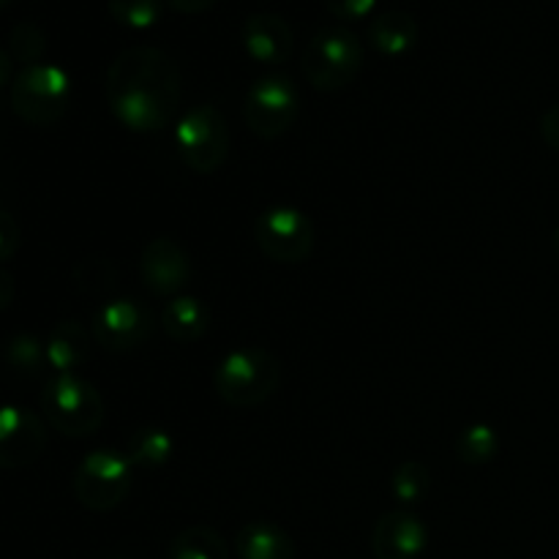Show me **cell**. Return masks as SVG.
<instances>
[{
  "instance_id": "23",
  "label": "cell",
  "mask_w": 559,
  "mask_h": 559,
  "mask_svg": "<svg viewBox=\"0 0 559 559\" xmlns=\"http://www.w3.org/2000/svg\"><path fill=\"white\" fill-rule=\"evenodd\" d=\"M3 358L5 366H9L14 374L38 377V371L47 366V349H44V344L38 342L36 336L22 333V336H14L11 342H5Z\"/></svg>"
},
{
  "instance_id": "29",
  "label": "cell",
  "mask_w": 559,
  "mask_h": 559,
  "mask_svg": "<svg viewBox=\"0 0 559 559\" xmlns=\"http://www.w3.org/2000/svg\"><path fill=\"white\" fill-rule=\"evenodd\" d=\"M540 136H544V142L551 151L559 153V102L551 104L544 112V118H540Z\"/></svg>"
},
{
  "instance_id": "22",
  "label": "cell",
  "mask_w": 559,
  "mask_h": 559,
  "mask_svg": "<svg viewBox=\"0 0 559 559\" xmlns=\"http://www.w3.org/2000/svg\"><path fill=\"white\" fill-rule=\"evenodd\" d=\"M429 489H431L429 467L415 462V459L399 464L396 473L391 475V491L393 497H396L399 506H418V502H424V497L429 495Z\"/></svg>"
},
{
  "instance_id": "30",
  "label": "cell",
  "mask_w": 559,
  "mask_h": 559,
  "mask_svg": "<svg viewBox=\"0 0 559 559\" xmlns=\"http://www.w3.org/2000/svg\"><path fill=\"white\" fill-rule=\"evenodd\" d=\"M14 298H16L14 276H11L9 271H3V267H0V311L9 309V306L14 304Z\"/></svg>"
},
{
  "instance_id": "14",
  "label": "cell",
  "mask_w": 559,
  "mask_h": 559,
  "mask_svg": "<svg viewBox=\"0 0 559 559\" xmlns=\"http://www.w3.org/2000/svg\"><path fill=\"white\" fill-rule=\"evenodd\" d=\"M243 47L251 60L262 66L287 63L295 49V36L289 22L273 11H257L243 22Z\"/></svg>"
},
{
  "instance_id": "25",
  "label": "cell",
  "mask_w": 559,
  "mask_h": 559,
  "mask_svg": "<svg viewBox=\"0 0 559 559\" xmlns=\"http://www.w3.org/2000/svg\"><path fill=\"white\" fill-rule=\"evenodd\" d=\"M47 49V36L36 22H16L9 36L11 60H20L22 69L33 63H41V55Z\"/></svg>"
},
{
  "instance_id": "21",
  "label": "cell",
  "mask_w": 559,
  "mask_h": 559,
  "mask_svg": "<svg viewBox=\"0 0 559 559\" xmlns=\"http://www.w3.org/2000/svg\"><path fill=\"white\" fill-rule=\"evenodd\" d=\"M497 451H500V435L495 426L489 424H473L462 431L456 440V456L459 462L469 464V467H480V464L495 462Z\"/></svg>"
},
{
  "instance_id": "2",
  "label": "cell",
  "mask_w": 559,
  "mask_h": 559,
  "mask_svg": "<svg viewBox=\"0 0 559 559\" xmlns=\"http://www.w3.org/2000/svg\"><path fill=\"white\" fill-rule=\"evenodd\" d=\"M282 382V364L262 347H243L229 353L213 374V388L229 407L249 409L267 402Z\"/></svg>"
},
{
  "instance_id": "27",
  "label": "cell",
  "mask_w": 559,
  "mask_h": 559,
  "mask_svg": "<svg viewBox=\"0 0 559 559\" xmlns=\"http://www.w3.org/2000/svg\"><path fill=\"white\" fill-rule=\"evenodd\" d=\"M20 243H22L20 224H16V218L11 216L9 211L0 207V262H9L11 257L20 251Z\"/></svg>"
},
{
  "instance_id": "8",
  "label": "cell",
  "mask_w": 559,
  "mask_h": 559,
  "mask_svg": "<svg viewBox=\"0 0 559 559\" xmlns=\"http://www.w3.org/2000/svg\"><path fill=\"white\" fill-rule=\"evenodd\" d=\"M300 98L293 80L284 74H265L249 87L243 98V120L260 140H278L295 126Z\"/></svg>"
},
{
  "instance_id": "32",
  "label": "cell",
  "mask_w": 559,
  "mask_h": 559,
  "mask_svg": "<svg viewBox=\"0 0 559 559\" xmlns=\"http://www.w3.org/2000/svg\"><path fill=\"white\" fill-rule=\"evenodd\" d=\"M11 80V55L5 49H0V87H5Z\"/></svg>"
},
{
  "instance_id": "33",
  "label": "cell",
  "mask_w": 559,
  "mask_h": 559,
  "mask_svg": "<svg viewBox=\"0 0 559 559\" xmlns=\"http://www.w3.org/2000/svg\"><path fill=\"white\" fill-rule=\"evenodd\" d=\"M551 249H555V254H557V260H559V227L555 229V233H551Z\"/></svg>"
},
{
  "instance_id": "1",
  "label": "cell",
  "mask_w": 559,
  "mask_h": 559,
  "mask_svg": "<svg viewBox=\"0 0 559 559\" xmlns=\"http://www.w3.org/2000/svg\"><path fill=\"white\" fill-rule=\"evenodd\" d=\"M183 96L178 63L164 49L136 44L123 49L107 71V104L120 126L156 134L173 123Z\"/></svg>"
},
{
  "instance_id": "16",
  "label": "cell",
  "mask_w": 559,
  "mask_h": 559,
  "mask_svg": "<svg viewBox=\"0 0 559 559\" xmlns=\"http://www.w3.org/2000/svg\"><path fill=\"white\" fill-rule=\"evenodd\" d=\"M211 309L205 300L194 298V295H178L169 300L162 311V328L173 342L191 344L200 342L211 328Z\"/></svg>"
},
{
  "instance_id": "7",
  "label": "cell",
  "mask_w": 559,
  "mask_h": 559,
  "mask_svg": "<svg viewBox=\"0 0 559 559\" xmlns=\"http://www.w3.org/2000/svg\"><path fill=\"white\" fill-rule=\"evenodd\" d=\"M131 491V462L126 453L98 448L91 451L74 473V495L93 513L115 511Z\"/></svg>"
},
{
  "instance_id": "31",
  "label": "cell",
  "mask_w": 559,
  "mask_h": 559,
  "mask_svg": "<svg viewBox=\"0 0 559 559\" xmlns=\"http://www.w3.org/2000/svg\"><path fill=\"white\" fill-rule=\"evenodd\" d=\"M167 3L180 14H202V11L213 9L218 0H167Z\"/></svg>"
},
{
  "instance_id": "24",
  "label": "cell",
  "mask_w": 559,
  "mask_h": 559,
  "mask_svg": "<svg viewBox=\"0 0 559 559\" xmlns=\"http://www.w3.org/2000/svg\"><path fill=\"white\" fill-rule=\"evenodd\" d=\"M107 9L118 25L129 31H147L162 20V0H107Z\"/></svg>"
},
{
  "instance_id": "9",
  "label": "cell",
  "mask_w": 559,
  "mask_h": 559,
  "mask_svg": "<svg viewBox=\"0 0 559 559\" xmlns=\"http://www.w3.org/2000/svg\"><path fill=\"white\" fill-rule=\"evenodd\" d=\"M254 238L262 254L282 265L306 262L314 251V224L304 211L293 205L267 207L257 216Z\"/></svg>"
},
{
  "instance_id": "20",
  "label": "cell",
  "mask_w": 559,
  "mask_h": 559,
  "mask_svg": "<svg viewBox=\"0 0 559 559\" xmlns=\"http://www.w3.org/2000/svg\"><path fill=\"white\" fill-rule=\"evenodd\" d=\"M169 559H229V546L207 524L180 530L169 544Z\"/></svg>"
},
{
  "instance_id": "5",
  "label": "cell",
  "mask_w": 559,
  "mask_h": 559,
  "mask_svg": "<svg viewBox=\"0 0 559 559\" xmlns=\"http://www.w3.org/2000/svg\"><path fill=\"white\" fill-rule=\"evenodd\" d=\"M300 69L317 91H342L364 69V44L347 27H325L309 41Z\"/></svg>"
},
{
  "instance_id": "13",
  "label": "cell",
  "mask_w": 559,
  "mask_h": 559,
  "mask_svg": "<svg viewBox=\"0 0 559 559\" xmlns=\"http://www.w3.org/2000/svg\"><path fill=\"white\" fill-rule=\"evenodd\" d=\"M426 544H429V530L409 511L385 513L371 533V549L377 559H418Z\"/></svg>"
},
{
  "instance_id": "34",
  "label": "cell",
  "mask_w": 559,
  "mask_h": 559,
  "mask_svg": "<svg viewBox=\"0 0 559 559\" xmlns=\"http://www.w3.org/2000/svg\"><path fill=\"white\" fill-rule=\"evenodd\" d=\"M9 3H11V0H0V9H5Z\"/></svg>"
},
{
  "instance_id": "28",
  "label": "cell",
  "mask_w": 559,
  "mask_h": 559,
  "mask_svg": "<svg viewBox=\"0 0 559 559\" xmlns=\"http://www.w3.org/2000/svg\"><path fill=\"white\" fill-rule=\"evenodd\" d=\"M374 5H377V0H325V9L331 11L333 16H338V20H347V22L369 16L371 11H374Z\"/></svg>"
},
{
  "instance_id": "15",
  "label": "cell",
  "mask_w": 559,
  "mask_h": 559,
  "mask_svg": "<svg viewBox=\"0 0 559 559\" xmlns=\"http://www.w3.org/2000/svg\"><path fill=\"white\" fill-rule=\"evenodd\" d=\"M47 366L55 374H74L91 355V336L76 320H63L52 328L47 344Z\"/></svg>"
},
{
  "instance_id": "19",
  "label": "cell",
  "mask_w": 559,
  "mask_h": 559,
  "mask_svg": "<svg viewBox=\"0 0 559 559\" xmlns=\"http://www.w3.org/2000/svg\"><path fill=\"white\" fill-rule=\"evenodd\" d=\"M175 442L158 426H142L126 442V459L131 462V467L140 469H156L162 464H167L173 459Z\"/></svg>"
},
{
  "instance_id": "18",
  "label": "cell",
  "mask_w": 559,
  "mask_h": 559,
  "mask_svg": "<svg viewBox=\"0 0 559 559\" xmlns=\"http://www.w3.org/2000/svg\"><path fill=\"white\" fill-rule=\"evenodd\" d=\"M238 559H295V544L273 522H249L235 535Z\"/></svg>"
},
{
  "instance_id": "11",
  "label": "cell",
  "mask_w": 559,
  "mask_h": 559,
  "mask_svg": "<svg viewBox=\"0 0 559 559\" xmlns=\"http://www.w3.org/2000/svg\"><path fill=\"white\" fill-rule=\"evenodd\" d=\"M47 448L41 418L25 407H0V469L31 467Z\"/></svg>"
},
{
  "instance_id": "10",
  "label": "cell",
  "mask_w": 559,
  "mask_h": 559,
  "mask_svg": "<svg viewBox=\"0 0 559 559\" xmlns=\"http://www.w3.org/2000/svg\"><path fill=\"white\" fill-rule=\"evenodd\" d=\"M153 333V311L134 298L104 304L91 320V336L109 353H129L145 344Z\"/></svg>"
},
{
  "instance_id": "17",
  "label": "cell",
  "mask_w": 559,
  "mask_h": 559,
  "mask_svg": "<svg viewBox=\"0 0 559 559\" xmlns=\"http://www.w3.org/2000/svg\"><path fill=\"white\" fill-rule=\"evenodd\" d=\"M418 41V22L402 9H388L377 14L369 25V44L380 55L399 58L407 55Z\"/></svg>"
},
{
  "instance_id": "4",
  "label": "cell",
  "mask_w": 559,
  "mask_h": 559,
  "mask_svg": "<svg viewBox=\"0 0 559 559\" xmlns=\"http://www.w3.org/2000/svg\"><path fill=\"white\" fill-rule=\"evenodd\" d=\"M173 140L180 162L197 175L216 173L227 162L233 145L227 118L213 104H200L180 115Z\"/></svg>"
},
{
  "instance_id": "12",
  "label": "cell",
  "mask_w": 559,
  "mask_h": 559,
  "mask_svg": "<svg viewBox=\"0 0 559 559\" xmlns=\"http://www.w3.org/2000/svg\"><path fill=\"white\" fill-rule=\"evenodd\" d=\"M140 276L153 295L178 298L191 282V260L173 238H156L142 249Z\"/></svg>"
},
{
  "instance_id": "3",
  "label": "cell",
  "mask_w": 559,
  "mask_h": 559,
  "mask_svg": "<svg viewBox=\"0 0 559 559\" xmlns=\"http://www.w3.org/2000/svg\"><path fill=\"white\" fill-rule=\"evenodd\" d=\"M41 413L58 435L82 440L102 429L107 409L96 385L76 374H55L41 391Z\"/></svg>"
},
{
  "instance_id": "6",
  "label": "cell",
  "mask_w": 559,
  "mask_h": 559,
  "mask_svg": "<svg viewBox=\"0 0 559 559\" xmlns=\"http://www.w3.org/2000/svg\"><path fill=\"white\" fill-rule=\"evenodd\" d=\"M71 102V80L60 66H25L11 82V107L27 126H52L66 115Z\"/></svg>"
},
{
  "instance_id": "26",
  "label": "cell",
  "mask_w": 559,
  "mask_h": 559,
  "mask_svg": "<svg viewBox=\"0 0 559 559\" xmlns=\"http://www.w3.org/2000/svg\"><path fill=\"white\" fill-rule=\"evenodd\" d=\"M74 284L82 289L85 295H107L109 289L118 284V271L109 260H82L80 265L74 267Z\"/></svg>"
}]
</instances>
